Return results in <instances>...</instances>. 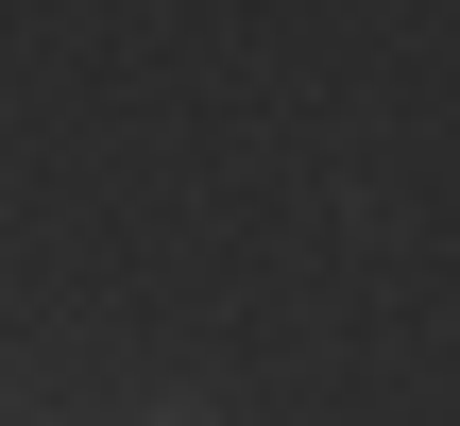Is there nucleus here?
I'll return each instance as SVG.
<instances>
[{
	"instance_id": "1",
	"label": "nucleus",
	"mask_w": 460,
	"mask_h": 426,
	"mask_svg": "<svg viewBox=\"0 0 460 426\" xmlns=\"http://www.w3.org/2000/svg\"><path fill=\"white\" fill-rule=\"evenodd\" d=\"M171 426H205V410H171Z\"/></svg>"
}]
</instances>
